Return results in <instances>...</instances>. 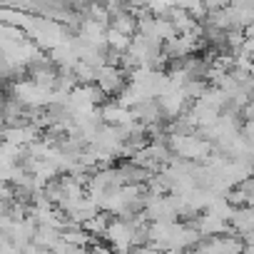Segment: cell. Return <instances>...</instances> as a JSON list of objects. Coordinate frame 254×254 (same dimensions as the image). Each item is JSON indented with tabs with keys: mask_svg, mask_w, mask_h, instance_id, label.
<instances>
[{
	"mask_svg": "<svg viewBox=\"0 0 254 254\" xmlns=\"http://www.w3.org/2000/svg\"><path fill=\"white\" fill-rule=\"evenodd\" d=\"M87 254H110V249H107V247H92Z\"/></svg>",
	"mask_w": 254,
	"mask_h": 254,
	"instance_id": "6da1fadb",
	"label": "cell"
}]
</instances>
